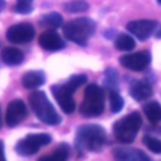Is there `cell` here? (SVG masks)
Wrapping results in <instances>:
<instances>
[{
	"mask_svg": "<svg viewBox=\"0 0 161 161\" xmlns=\"http://www.w3.org/2000/svg\"><path fill=\"white\" fill-rule=\"evenodd\" d=\"M106 141V131L102 126L88 123L77 128L75 145L79 150L98 152L102 150Z\"/></svg>",
	"mask_w": 161,
	"mask_h": 161,
	"instance_id": "obj_1",
	"label": "cell"
},
{
	"mask_svg": "<svg viewBox=\"0 0 161 161\" xmlns=\"http://www.w3.org/2000/svg\"><path fill=\"white\" fill-rule=\"evenodd\" d=\"M29 103L35 116L45 125L57 126L62 122L60 114L55 111L43 91H34L29 96Z\"/></svg>",
	"mask_w": 161,
	"mask_h": 161,
	"instance_id": "obj_2",
	"label": "cell"
},
{
	"mask_svg": "<svg viewBox=\"0 0 161 161\" xmlns=\"http://www.w3.org/2000/svg\"><path fill=\"white\" fill-rule=\"evenodd\" d=\"M94 31L96 23L91 18H77L63 25L64 36L78 45H86Z\"/></svg>",
	"mask_w": 161,
	"mask_h": 161,
	"instance_id": "obj_3",
	"label": "cell"
},
{
	"mask_svg": "<svg viewBox=\"0 0 161 161\" xmlns=\"http://www.w3.org/2000/svg\"><path fill=\"white\" fill-rule=\"evenodd\" d=\"M142 125L141 113L133 111L119 118L113 125V136L121 143H131L137 136Z\"/></svg>",
	"mask_w": 161,
	"mask_h": 161,
	"instance_id": "obj_4",
	"label": "cell"
},
{
	"mask_svg": "<svg viewBox=\"0 0 161 161\" xmlns=\"http://www.w3.org/2000/svg\"><path fill=\"white\" fill-rule=\"evenodd\" d=\"M104 109V91L97 84H89L84 91L79 113L83 117H98Z\"/></svg>",
	"mask_w": 161,
	"mask_h": 161,
	"instance_id": "obj_5",
	"label": "cell"
},
{
	"mask_svg": "<svg viewBox=\"0 0 161 161\" xmlns=\"http://www.w3.org/2000/svg\"><path fill=\"white\" fill-rule=\"evenodd\" d=\"M50 141L52 137L48 133H31L20 140L16 143L15 150L21 156H31L36 153L39 148H42L43 146L49 145Z\"/></svg>",
	"mask_w": 161,
	"mask_h": 161,
	"instance_id": "obj_6",
	"label": "cell"
},
{
	"mask_svg": "<svg viewBox=\"0 0 161 161\" xmlns=\"http://www.w3.org/2000/svg\"><path fill=\"white\" fill-rule=\"evenodd\" d=\"M118 60H119V64L122 67H125L126 69L133 70V72H141V70H145L150 65L151 53H150V50L145 49L141 52L125 54Z\"/></svg>",
	"mask_w": 161,
	"mask_h": 161,
	"instance_id": "obj_7",
	"label": "cell"
},
{
	"mask_svg": "<svg viewBox=\"0 0 161 161\" xmlns=\"http://www.w3.org/2000/svg\"><path fill=\"white\" fill-rule=\"evenodd\" d=\"M35 35L34 26L30 23H19L11 25L6 31V39L14 44H25L33 40Z\"/></svg>",
	"mask_w": 161,
	"mask_h": 161,
	"instance_id": "obj_8",
	"label": "cell"
},
{
	"mask_svg": "<svg viewBox=\"0 0 161 161\" xmlns=\"http://www.w3.org/2000/svg\"><path fill=\"white\" fill-rule=\"evenodd\" d=\"M156 26H157V21L151 20V19L132 20L126 25L127 30L140 40L148 39L151 36V34L156 30Z\"/></svg>",
	"mask_w": 161,
	"mask_h": 161,
	"instance_id": "obj_9",
	"label": "cell"
},
{
	"mask_svg": "<svg viewBox=\"0 0 161 161\" xmlns=\"http://www.w3.org/2000/svg\"><path fill=\"white\" fill-rule=\"evenodd\" d=\"M52 93L55 98V101L58 102L59 107L62 108V111L64 113H73L74 112V108H75V102H74V98H73V93L63 84H54L52 86Z\"/></svg>",
	"mask_w": 161,
	"mask_h": 161,
	"instance_id": "obj_10",
	"label": "cell"
},
{
	"mask_svg": "<svg viewBox=\"0 0 161 161\" xmlns=\"http://www.w3.org/2000/svg\"><path fill=\"white\" fill-rule=\"evenodd\" d=\"M28 116V109L25 103L21 99H13L6 108L5 122L9 127L18 126L25 117Z\"/></svg>",
	"mask_w": 161,
	"mask_h": 161,
	"instance_id": "obj_11",
	"label": "cell"
},
{
	"mask_svg": "<svg viewBox=\"0 0 161 161\" xmlns=\"http://www.w3.org/2000/svg\"><path fill=\"white\" fill-rule=\"evenodd\" d=\"M39 45L48 52H58L65 47L62 36L53 29H48L39 36Z\"/></svg>",
	"mask_w": 161,
	"mask_h": 161,
	"instance_id": "obj_12",
	"label": "cell"
},
{
	"mask_svg": "<svg viewBox=\"0 0 161 161\" xmlns=\"http://www.w3.org/2000/svg\"><path fill=\"white\" fill-rule=\"evenodd\" d=\"M113 157L116 161H150L148 156L135 147H116L113 150Z\"/></svg>",
	"mask_w": 161,
	"mask_h": 161,
	"instance_id": "obj_13",
	"label": "cell"
},
{
	"mask_svg": "<svg viewBox=\"0 0 161 161\" xmlns=\"http://www.w3.org/2000/svg\"><path fill=\"white\" fill-rule=\"evenodd\" d=\"M130 94L137 102L146 101L153 94V88L146 79H137L130 87Z\"/></svg>",
	"mask_w": 161,
	"mask_h": 161,
	"instance_id": "obj_14",
	"label": "cell"
},
{
	"mask_svg": "<svg viewBox=\"0 0 161 161\" xmlns=\"http://www.w3.org/2000/svg\"><path fill=\"white\" fill-rule=\"evenodd\" d=\"M45 83V74L42 70H30L21 77V84L26 89H35Z\"/></svg>",
	"mask_w": 161,
	"mask_h": 161,
	"instance_id": "obj_15",
	"label": "cell"
},
{
	"mask_svg": "<svg viewBox=\"0 0 161 161\" xmlns=\"http://www.w3.org/2000/svg\"><path fill=\"white\" fill-rule=\"evenodd\" d=\"M1 60L8 65H19L24 60V53L15 47H6L1 50Z\"/></svg>",
	"mask_w": 161,
	"mask_h": 161,
	"instance_id": "obj_16",
	"label": "cell"
},
{
	"mask_svg": "<svg viewBox=\"0 0 161 161\" xmlns=\"http://www.w3.org/2000/svg\"><path fill=\"white\" fill-rule=\"evenodd\" d=\"M70 153V147L67 143L58 145L52 153L44 155L38 158V161H67Z\"/></svg>",
	"mask_w": 161,
	"mask_h": 161,
	"instance_id": "obj_17",
	"label": "cell"
},
{
	"mask_svg": "<svg viewBox=\"0 0 161 161\" xmlns=\"http://www.w3.org/2000/svg\"><path fill=\"white\" fill-rule=\"evenodd\" d=\"M143 113L151 123L161 122V104L157 101H150L143 106Z\"/></svg>",
	"mask_w": 161,
	"mask_h": 161,
	"instance_id": "obj_18",
	"label": "cell"
},
{
	"mask_svg": "<svg viewBox=\"0 0 161 161\" xmlns=\"http://www.w3.org/2000/svg\"><path fill=\"white\" fill-rule=\"evenodd\" d=\"M39 23L42 26H44L47 29H57L63 24V16L59 13L52 11V13L43 15L39 20Z\"/></svg>",
	"mask_w": 161,
	"mask_h": 161,
	"instance_id": "obj_19",
	"label": "cell"
},
{
	"mask_svg": "<svg viewBox=\"0 0 161 161\" xmlns=\"http://www.w3.org/2000/svg\"><path fill=\"white\" fill-rule=\"evenodd\" d=\"M136 43H135V39L128 35V34H118L114 39V47L116 49L118 50H122V52H128V50H132L135 48Z\"/></svg>",
	"mask_w": 161,
	"mask_h": 161,
	"instance_id": "obj_20",
	"label": "cell"
},
{
	"mask_svg": "<svg viewBox=\"0 0 161 161\" xmlns=\"http://www.w3.org/2000/svg\"><path fill=\"white\" fill-rule=\"evenodd\" d=\"M63 8H64L65 11L75 14V13L87 11L88 8H89V5H88V3H87L86 0H70V1L65 3V4L63 5Z\"/></svg>",
	"mask_w": 161,
	"mask_h": 161,
	"instance_id": "obj_21",
	"label": "cell"
},
{
	"mask_svg": "<svg viewBox=\"0 0 161 161\" xmlns=\"http://www.w3.org/2000/svg\"><path fill=\"white\" fill-rule=\"evenodd\" d=\"M125 106L123 98L116 89H109V108L113 113H118Z\"/></svg>",
	"mask_w": 161,
	"mask_h": 161,
	"instance_id": "obj_22",
	"label": "cell"
},
{
	"mask_svg": "<svg viewBox=\"0 0 161 161\" xmlns=\"http://www.w3.org/2000/svg\"><path fill=\"white\" fill-rule=\"evenodd\" d=\"M87 82V75L86 74H74V75H72L65 83H64V86L73 93V92H75V89L78 88V87H80L82 84H84Z\"/></svg>",
	"mask_w": 161,
	"mask_h": 161,
	"instance_id": "obj_23",
	"label": "cell"
},
{
	"mask_svg": "<svg viewBox=\"0 0 161 161\" xmlns=\"http://www.w3.org/2000/svg\"><path fill=\"white\" fill-rule=\"evenodd\" d=\"M142 141H143L145 146L148 150H151L152 152H155V153H160L161 152V141L158 138H156V137H153L151 135H145Z\"/></svg>",
	"mask_w": 161,
	"mask_h": 161,
	"instance_id": "obj_24",
	"label": "cell"
},
{
	"mask_svg": "<svg viewBox=\"0 0 161 161\" xmlns=\"http://www.w3.org/2000/svg\"><path fill=\"white\" fill-rule=\"evenodd\" d=\"M118 83V75L113 68H107L104 72V84L109 89H116Z\"/></svg>",
	"mask_w": 161,
	"mask_h": 161,
	"instance_id": "obj_25",
	"label": "cell"
},
{
	"mask_svg": "<svg viewBox=\"0 0 161 161\" xmlns=\"http://www.w3.org/2000/svg\"><path fill=\"white\" fill-rule=\"evenodd\" d=\"M13 10L19 14H29L33 10V0H16V5Z\"/></svg>",
	"mask_w": 161,
	"mask_h": 161,
	"instance_id": "obj_26",
	"label": "cell"
},
{
	"mask_svg": "<svg viewBox=\"0 0 161 161\" xmlns=\"http://www.w3.org/2000/svg\"><path fill=\"white\" fill-rule=\"evenodd\" d=\"M0 161H6L5 153H4V143H3V141H0Z\"/></svg>",
	"mask_w": 161,
	"mask_h": 161,
	"instance_id": "obj_27",
	"label": "cell"
},
{
	"mask_svg": "<svg viewBox=\"0 0 161 161\" xmlns=\"http://www.w3.org/2000/svg\"><path fill=\"white\" fill-rule=\"evenodd\" d=\"M5 8V0H0V11Z\"/></svg>",
	"mask_w": 161,
	"mask_h": 161,
	"instance_id": "obj_28",
	"label": "cell"
},
{
	"mask_svg": "<svg viewBox=\"0 0 161 161\" xmlns=\"http://www.w3.org/2000/svg\"><path fill=\"white\" fill-rule=\"evenodd\" d=\"M157 3H158V4H160V5H161V0H157Z\"/></svg>",
	"mask_w": 161,
	"mask_h": 161,
	"instance_id": "obj_29",
	"label": "cell"
},
{
	"mask_svg": "<svg viewBox=\"0 0 161 161\" xmlns=\"http://www.w3.org/2000/svg\"><path fill=\"white\" fill-rule=\"evenodd\" d=\"M0 113H1V109H0Z\"/></svg>",
	"mask_w": 161,
	"mask_h": 161,
	"instance_id": "obj_30",
	"label": "cell"
}]
</instances>
